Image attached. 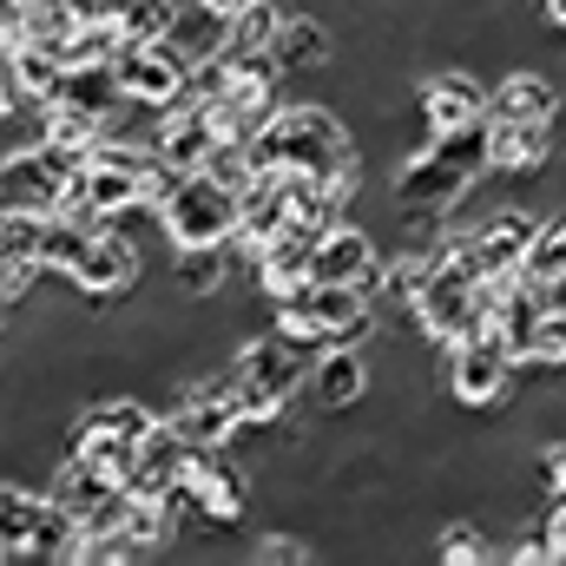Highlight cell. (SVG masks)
<instances>
[{
  "mask_svg": "<svg viewBox=\"0 0 566 566\" xmlns=\"http://www.w3.org/2000/svg\"><path fill=\"white\" fill-rule=\"evenodd\" d=\"M244 151H251V171H310V178L336 185L349 198V211H356V191L369 178V158H363L356 133L343 126V113L329 99H310V93H283L277 113L244 139Z\"/></svg>",
  "mask_w": 566,
  "mask_h": 566,
  "instance_id": "obj_1",
  "label": "cell"
},
{
  "mask_svg": "<svg viewBox=\"0 0 566 566\" xmlns=\"http://www.w3.org/2000/svg\"><path fill=\"white\" fill-rule=\"evenodd\" d=\"M434 389L454 402V409H514L521 402V363L507 356L501 329L481 316L474 329H461L454 343H434Z\"/></svg>",
  "mask_w": 566,
  "mask_h": 566,
  "instance_id": "obj_2",
  "label": "cell"
},
{
  "mask_svg": "<svg viewBox=\"0 0 566 566\" xmlns=\"http://www.w3.org/2000/svg\"><path fill=\"white\" fill-rule=\"evenodd\" d=\"M303 376H310V356L296 343H283L277 329L238 336V349H231V382H238L244 422H277V416H290L303 402Z\"/></svg>",
  "mask_w": 566,
  "mask_h": 566,
  "instance_id": "obj_3",
  "label": "cell"
},
{
  "mask_svg": "<svg viewBox=\"0 0 566 566\" xmlns=\"http://www.w3.org/2000/svg\"><path fill=\"white\" fill-rule=\"evenodd\" d=\"M151 224L165 231V244H231V231H238V191L218 185L211 171H185L178 191L151 205Z\"/></svg>",
  "mask_w": 566,
  "mask_h": 566,
  "instance_id": "obj_4",
  "label": "cell"
},
{
  "mask_svg": "<svg viewBox=\"0 0 566 566\" xmlns=\"http://www.w3.org/2000/svg\"><path fill=\"white\" fill-rule=\"evenodd\" d=\"M73 158H60L53 145L40 139H13L0 145V211H33V218H53L66 185H73Z\"/></svg>",
  "mask_w": 566,
  "mask_h": 566,
  "instance_id": "obj_5",
  "label": "cell"
},
{
  "mask_svg": "<svg viewBox=\"0 0 566 566\" xmlns=\"http://www.w3.org/2000/svg\"><path fill=\"white\" fill-rule=\"evenodd\" d=\"M554 158H560L554 119H481V171L501 178L507 191H527Z\"/></svg>",
  "mask_w": 566,
  "mask_h": 566,
  "instance_id": "obj_6",
  "label": "cell"
},
{
  "mask_svg": "<svg viewBox=\"0 0 566 566\" xmlns=\"http://www.w3.org/2000/svg\"><path fill=\"white\" fill-rule=\"evenodd\" d=\"M145 271H151L145 238L119 231V224H99V231L86 238V251H80V264H73L66 283H73L86 303H126V296H139Z\"/></svg>",
  "mask_w": 566,
  "mask_h": 566,
  "instance_id": "obj_7",
  "label": "cell"
},
{
  "mask_svg": "<svg viewBox=\"0 0 566 566\" xmlns=\"http://www.w3.org/2000/svg\"><path fill=\"white\" fill-rule=\"evenodd\" d=\"M113 80H119V99H133L145 113H165L185 99V53H171V40H119L113 53Z\"/></svg>",
  "mask_w": 566,
  "mask_h": 566,
  "instance_id": "obj_8",
  "label": "cell"
},
{
  "mask_svg": "<svg viewBox=\"0 0 566 566\" xmlns=\"http://www.w3.org/2000/svg\"><path fill=\"white\" fill-rule=\"evenodd\" d=\"M310 283H356L363 296H376L382 290V238L363 218L323 224L316 251H310Z\"/></svg>",
  "mask_w": 566,
  "mask_h": 566,
  "instance_id": "obj_9",
  "label": "cell"
},
{
  "mask_svg": "<svg viewBox=\"0 0 566 566\" xmlns=\"http://www.w3.org/2000/svg\"><path fill=\"white\" fill-rule=\"evenodd\" d=\"M369 382H376L369 349H356V343H323L316 363H310V376H303V402H310L316 416H356V409L369 402Z\"/></svg>",
  "mask_w": 566,
  "mask_h": 566,
  "instance_id": "obj_10",
  "label": "cell"
},
{
  "mask_svg": "<svg viewBox=\"0 0 566 566\" xmlns=\"http://www.w3.org/2000/svg\"><path fill=\"white\" fill-rule=\"evenodd\" d=\"M416 113H422V133H481L488 80L474 66H434L416 86Z\"/></svg>",
  "mask_w": 566,
  "mask_h": 566,
  "instance_id": "obj_11",
  "label": "cell"
},
{
  "mask_svg": "<svg viewBox=\"0 0 566 566\" xmlns=\"http://www.w3.org/2000/svg\"><path fill=\"white\" fill-rule=\"evenodd\" d=\"M271 60H277L283 80H316V73H329V66L343 60V33H336L329 13H316V7H283Z\"/></svg>",
  "mask_w": 566,
  "mask_h": 566,
  "instance_id": "obj_12",
  "label": "cell"
},
{
  "mask_svg": "<svg viewBox=\"0 0 566 566\" xmlns=\"http://www.w3.org/2000/svg\"><path fill=\"white\" fill-rule=\"evenodd\" d=\"M566 113V86L541 66H507L501 80H488V119H554Z\"/></svg>",
  "mask_w": 566,
  "mask_h": 566,
  "instance_id": "obj_13",
  "label": "cell"
},
{
  "mask_svg": "<svg viewBox=\"0 0 566 566\" xmlns=\"http://www.w3.org/2000/svg\"><path fill=\"white\" fill-rule=\"evenodd\" d=\"M191 454H198V448L158 416V422L145 428V441H139V461H133V474H126V494H133V501H165V494L185 481Z\"/></svg>",
  "mask_w": 566,
  "mask_h": 566,
  "instance_id": "obj_14",
  "label": "cell"
},
{
  "mask_svg": "<svg viewBox=\"0 0 566 566\" xmlns=\"http://www.w3.org/2000/svg\"><path fill=\"white\" fill-rule=\"evenodd\" d=\"M145 145H151L165 165H178V171H198V165L211 158V145H218V119H211L205 106L178 99V106L151 113V133H145Z\"/></svg>",
  "mask_w": 566,
  "mask_h": 566,
  "instance_id": "obj_15",
  "label": "cell"
},
{
  "mask_svg": "<svg viewBox=\"0 0 566 566\" xmlns=\"http://www.w3.org/2000/svg\"><path fill=\"white\" fill-rule=\"evenodd\" d=\"M231 277H244V264L231 258V244H171V264H165V290L171 296L211 303Z\"/></svg>",
  "mask_w": 566,
  "mask_h": 566,
  "instance_id": "obj_16",
  "label": "cell"
},
{
  "mask_svg": "<svg viewBox=\"0 0 566 566\" xmlns=\"http://www.w3.org/2000/svg\"><path fill=\"white\" fill-rule=\"evenodd\" d=\"M165 40H171V53H185V66L218 60V53H224V40H231V13H218V7H205V0H178V7H171Z\"/></svg>",
  "mask_w": 566,
  "mask_h": 566,
  "instance_id": "obj_17",
  "label": "cell"
},
{
  "mask_svg": "<svg viewBox=\"0 0 566 566\" xmlns=\"http://www.w3.org/2000/svg\"><path fill=\"white\" fill-rule=\"evenodd\" d=\"M521 277L541 283L547 296H566V205H547L534 224V244L521 258Z\"/></svg>",
  "mask_w": 566,
  "mask_h": 566,
  "instance_id": "obj_18",
  "label": "cell"
},
{
  "mask_svg": "<svg viewBox=\"0 0 566 566\" xmlns=\"http://www.w3.org/2000/svg\"><path fill=\"white\" fill-rule=\"evenodd\" d=\"M40 507H46V488L0 474V560H27V541H33Z\"/></svg>",
  "mask_w": 566,
  "mask_h": 566,
  "instance_id": "obj_19",
  "label": "cell"
},
{
  "mask_svg": "<svg viewBox=\"0 0 566 566\" xmlns=\"http://www.w3.org/2000/svg\"><path fill=\"white\" fill-rule=\"evenodd\" d=\"M434 560H448V566H494V560H501V547H494V534H488L474 514H441V521H434Z\"/></svg>",
  "mask_w": 566,
  "mask_h": 566,
  "instance_id": "obj_20",
  "label": "cell"
},
{
  "mask_svg": "<svg viewBox=\"0 0 566 566\" xmlns=\"http://www.w3.org/2000/svg\"><path fill=\"white\" fill-rule=\"evenodd\" d=\"M7 53H13V86H20V99H27V106H53V99H60V80H66V60H60L53 46H27V40H13Z\"/></svg>",
  "mask_w": 566,
  "mask_h": 566,
  "instance_id": "obj_21",
  "label": "cell"
},
{
  "mask_svg": "<svg viewBox=\"0 0 566 566\" xmlns=\"http://www.w3.org/2000/svg\"><path fill=\"white\" fill-rule=\"evenodd\" d=\"M277 20H283V0H244V7L231 13V40H224V53H271Z\"/></svg>",
  "mask_w": 566,
  "mask_h": 566,
  "instance_id": "obj_22",
  "label": "cell"
},
{
  "mask_svg": "<svg viewBox=\"0 0 566 566\" xmlns=\"http://www.w3.org/2000/svg\"><path fill=\"white\" fill-rule=\"evenodd\" d=\"M251 560L258 566H310L316 560V547H310V534H303V527H264V534H258V547H251Z\"/></svg>",
  "mask_w": 566,
  "mask_h": 566,
  "instance_id": "obj_23",
  "label": "cell"
},
{
  "mask_svg": "<svg viewBox=\"0 0 566 566\" xmlns=\"http://www.w3.org/2000/svg\"><path fill=\"white\" fill-rule=\"evenodd\" d=\"M171 7H178V0H119L113 27H119V40H165Z\"/></svg>",
  "mask_w": 566,
  "mask_h": 566,
  "instance_id": "obj_24",
  "label": "cell"
},
{
  "mask_svg": "<svg viewBox=\"0 0 566 566\" xmlns=\"http://www.w3.org/2000/svg\"><path fill=\"white\" fill-rule=\"evenodd\" d=\"M527 13L547 40H566V0H527Z\"/></svg>",
  "mask_w": 566,
  "mask_h": 566,
  "instance_id": "obj_25",
  "label": "cell"
},
{
  "mask_svg": "<svg viewBox=\"0 0 566 566\" xmlns=\"http://www.w3.org/2000/svg\"><path fill=\"white\" fill-rule=\"evenodd\" d=\"M27 33V0H0V46H13Z\"/></svg>",
  "mask_w": 566,
  "mask_h": 566,
  "instance_id": "obj_26",
  "label": "cell"
},
{
  "mask_svg": "<svg viewBox=\"0 0 566 566\" xmlns=\"http://www.w3.org/2000/svg\"><path fill=\"white\" fill-rule=\"evenodd\" d=\"M205 7H218V13H238V7H244V0H205Z\"/></svg>",
  "mask_w": 566,
  "mask_h": 566,
  "instance_id": "obj_27",
  "label": "cell"
},
{
  "mask_svg": "<svg viewBox=\"0 0 566 566\" xmlns=\"http://www.w3.org/2000/svg\"><path fill=\"white\" fill-rule=\"evenodd\" d=\"M0 376H7V356H0Z\"/></svg>",
  "mask_w": 566,
  "mask_h": 566,
  "instance_id": "obj_28",
  "label": "cell"
}]
</instances>
